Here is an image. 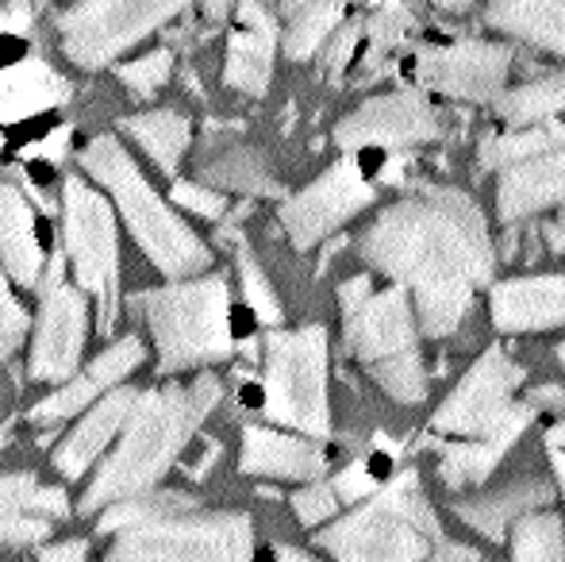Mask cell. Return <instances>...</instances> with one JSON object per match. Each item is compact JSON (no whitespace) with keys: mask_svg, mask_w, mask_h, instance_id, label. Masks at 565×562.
Listing matches in <instances>:
<instances>
[{"mask_svg":"<svg viewBox=\"0 0 565 562\" xmlns=\"http://www.w3.org/2000/svg\"><path fill=\"white\" fill-rule=\"evenodd\" d=\"M362 258L416 289L419 324L435 339L458 331L473 289L497 266L481 209L458 189H424L385 209L365 227Z\"/></svg>","mask_w":565,"mask_h":562,"instance_id":"6da1fadb","label":"cell"},{"mask_svg":"<svg viewBox=\"0 0 565 562\" xmlns=\"http://www.w3.org/2000/svg\"><path fill=\"white\" fill-rule=\"evenodd\" d=\"M220 393L224 390L212 374L193 378L189 385H162V390L139 393L124 424V439L116 443L108 463L100 466L97 478L85 489V517L105 512L116 501L150 494L173 466V458L189 447L196 427L220 405Z\"/></svg>","mask_w":565,"mask_h":562,"instance_id":"7a4b0ae2","label":"cell"},{"mask_svg":"<svg viewBox=\"0 0 565 562\" xmlns=\"http://www.w3.org/2000/svg\"><path fill=\"white\" fill-rule=\"evenodd\" d=\"M85 170L100 181V185L113 193L119 216L127 220L139 251L166 274V278H189V274H201L209 266L212 251L189 232L178 220V212L154 193L142 170L135 166V158L113 136H100L85 147L82 155Z\"/></svg>","mask_w":565,"mask_h":562,"instance_id":"3957f363","label":"cell"},{"mask_svg":"<svg viewBox=\"0 0 565 562\" xmlns=\"http://www.w3.org/2000/svg\"><path fill=\"white\" fill-rule=\"evenodd\" d=\"M131 305L147 316L158 347V374H178L189 367L220 362L231 354V297L220 274L196 282H173L162 289H142Z\"/></svg>","mask_w":565,"mask_h":562,"instance_id":"277c9868","label":"cell"},{"mask_svg":"<svg viewBox=\"0 0 565 562\" xmlns=\"http://www.w3.org/2000/svg\"><path fill=\"white\" fill-rule=\"evenodd\" d=\"M439 536V517L427 505L416 470H401L377 489L365 509L323 528L320 548L339 562H424Z\"/></svg>","mask_w":565,"mask_h":562,"instance_id":"5b68a950","label":"cell"},{"mask_svg":"<svg viewBox=\"0 0 565 562\" xmlns=\"http://www.w3.org/2000/svg\"><path fill=\"white\" fill-rule=\"evenodd\" d=\"M105 562H254V528L246 512L178 509L116 536Z\"/></svg>","mask_w":565,"mask_h":562,"instance_id":"8992f818","label":"cell"},{"mask_svg":"<svg viewBox=\"0 0 565 562\" xmlns=\"http://www.w3.org/2000/svg\"><path fill=\"white\" fill-rule=\"evenodd\" d=\"M266 416L292 432L328 435V328L274 331L266 339Z\"/></svg>","mask_w":565,"mask_h":562,"instance_id":"52a82bcc","label":"cell"},{"mask_svg":"<svg viewBox=\"0 0 565 562\" xmlns=\"http://www.w3.org/2000/svg\"><path fill=\"white\" fill-rule=\"evenodd\" d=\"M342 320H347V347L370 367V374L388 397L408 401V405L427 397V374L404 285L370 293V300Z\"/></svg>","mask_w":565,"mask_h":562,"instance_id":"ba28073f","label":"cell"},{"mask_svg":"<svg viewBox=\"0 0 565 562\" xmlns=\"http://www.w3.org/2000/svg\"><path fill=\"white\" fill-rule=\"evenodd\" d=\"M66 212V258L74 266L77 289L93 293L100 305V331L113 336L119 308V232L108 201L82 178H70L62 189Z\"/></svg>","mask_w":565,"mask_h":562,"instance_id":"9c48e42d","label":"cell"},{"mask_svg":"<svg viewBox=\"0 0 565 562\" xmlns=\"http://www.w3.org/2000/svg\"><path fill=\"white\" fill-rule=\"evenodd\" d=\"M523 382V367H515L500 347L484 351L473 362L447 405L435 413L431 427L443 435H523V427L535 421L531 401L515 405V390Z\"/></svg>","mask_w":565,"mask_h":562,"instance_id":"30bf717a","label":"cell"},{"mask_svg":"<svg viewBox=\"0 0 565 562\" xmlns=\"http://www.w3.org/2000/svg\"><path fill=\"white\" fill-rule=\"evenodd\" d=\"M185 4L189 0H82L58 20L62 51L82 70L108 66Z\"/></svg>","mask_w":565,"mask_h":562,"instance_id":"8fae6325","label":"cell"},{"mask_svg":"<svg viewBox=\"0 0 565 562\" xmlns=\"http://www.w3.org/2000/svg\"><path fill=\"white\" fill-rule=\"evenodd\" d=\"M85 331H89V308L82 289L66 282V258L54 255L46 263L43 282V308H39L35 343H31L28 374L35 382H66L77 374V362L85 351Z\"/></svg>","mask_w":565,"mask_h":562,"instance_id":"7c38bea8","label":"cell"},{"mask_svg":"<svg viewBox=\"0 0 565 562\" xmlns=\"http://www.w3.org/2000/svg\"><path fill=\"white\" fill-rule=\"evenodd\" d=\"M373 197H377V189L362 173V166L342 158L323 178H316L312 185L281 204V224L289 232L292 247L308 251L320 240H328L350 216H358L365 204H373Z\"/></svg>","mask_w":565,"mask_h":562,"instance_id":"4fadbf2b","label":"cell"},{"mask_svg":"<svg viewBox=\"0 0 565 562\" xmlns=\"http://www.w3.org/2000/svg\"><path fill=\"white\" fill-rule=\"evenodd\" d=\"M512 51L500 43H450L427 46L416 62V74L427 89L454 100H497L504 93Z\"/></svg>","mask_w":565,"mask_h":562,"instance_id":"5bb4252c","label":"cell"},{"mask_svg":"<svg viewBox=\"0 0 565 562\" xmlns=\"http://www.w3.org/2000/svg\"><path fill=\"white\" fill-rule=\"evenodd\" d=\"M439 136V116L419 93H385L365 100L362 108L347 116L335 128V142L342 150H393L416 147Z\"/></svg>","mask_w":565,"mask_h":562,"instance_id":"9a60e30c","label":"cell"},{"mask_svg":"<svg viewBox=\"0 0 565 562\" xmlns=\"http://www.w3.org/2000/svg\"><path fill=\"white\" fill-rule=\"evenodd\" d=\"M70 517L62 489L43 486L35 474H0V543H39Z\"/></svg>","mask_w":565,"mask_h":562,"instance_id":"2e32d148","label":"cell"},{"mask_svg":"<svg viewBox=\"0 0 565 562\" xmlns=\"http://www.w3.org/2000/svg\"><path fill=\"white\" fill-rule=\"evenodd\" d=\"M274 51H277V23L262 8V0H238V23L227 43V70L224 82L246 97H266L269 77H274Z\"/></svg>","mask_w":565,"mask_h":562,"instance_id":"e0dca14e","label":"cell"},{"mask_svg":"<svg viewBox=\"0 0 565 562\" xmlns=\"http://www.w3.org/2000/svg\"><path fill=\"white\" fill-rule=\"evenodd\" d=\"M139 362H142V343H139V339H135V336L119 339V343L108 347L105 354H97V359H93L89 367L74 378V382H66L58 393H51L46 401H39L28 416L35 424L66 421V416L82 413V409L93 405L97 397H105V393L113 390L116 382H124V378L131 374Z\"/></svg>","mask_w":565,"mask_h":562,"instance_id":"ac0fdd59","label":"cell"},{"mask_svg":"<svg viewBox=\"0 0 565 562\" xmlns=\"http://www.w3.org/2000/svg\"><path fill=\"white\" fill-rule=\"evenodd\" d=\"M492 324L500 331H539L565 324V274L500 282L492 289Z\"/></svg>","mask_w":565,"mask_h":562,"instance_id":"d6986e66","label":"cell"},{"mask_svg":"<svg viewBox=\"0 0 565 562\" xmlns=\"http://www.w3.org/2000/svg\"><path fill=\"white\" fill-rule=\"evenodd\" d=\"M135 401H139V390H131V385L100 397L97 405L85 413V421L62 439V447L54 450V470L66 474V478H82V474L97 463L100 450L116 439V432H124Z\"/></svg>","mask_w":565,"mask_h":562,"instance_id":"ffe728a7","label":"cell"},{"mask_svg":"<svg viewBox=\"0 0 565 562\" xmlns=\"http://www.w3.org/2000/svg\"><path fill=\"white\" fill-rule=\"evenodd\" d=\"M500 216L512 224L523 220L539 209H551V204H565V150H551V155H539L531 162H520L500 178Z\"/></svg>","mask_w":565,"mask_h":562,"instance_id":"44dd1931","label":"cell"},{"mask_svg":"<svg viewBox=\"0 0 565 562\" xmlns=\"http://www.w3.org/2000/svg\"><path fill=\"white\" fill-rule=\"evenodd\" d=\"M328 458L316 443H305L297 435L269 432V427H246L243 432V455L238 470L243 474H266V478H320Z\"/></svg>","mask_w":565,"mask_h":562,"instance_id":"7402d4cb","label":"cell"},{"mask_svg":"<svg viewBox=\"0 0 565 562\" xmlns=\"http://www.w3.org/2000/svg\"><path fill=\"white\" fill-rule=\"evenodd\" d=\"M0 263L20 285H35L46 271L35 212L28 197L8 181H0Z\"/></svg>","mask_w":565,"mask_h":562,"instance_id":"603a6c76","label":"cell"},{"mask_svg":"<svg viewBox=\"0 0 565 562\" xmlns=\"http://www.w3.org/2000/svg\"><path fill=\"white\" fill-rule=\"evenodd\" d=\"M66 77L54 74V66H46L43 59H28L0 70V128L31 120L39 113H51V108L66 105Z\"/></svg>","mask_w":565,"mask_h":562,"instance_id":"cb8c5ba5","label":"cell"},{"mask_svg":"<svg viewBox=\"0 0 565 562\" xmlns=\"http://www.w3.org/2000/svg\"><path fill=\"white\" fill-rule=\"evenodd\" d=\"M546 501H551V486L539 478H523L497 489V494L458 501V517L481 536H489V540H504L508 524H520L523 517H531V509H539Z\"/></svg>","mask_w":565,"mask_h":562,"instance_id":"d4e9b609","label":"cell"},{"mask_svg":"<svg viewBox=\"0 0 565 562\" xmlns=\"http://www.w3.org/2000/svg\"><path fill=\"white\" fill-rule=\"evenodd\" d=\"M484 20L565 59V0H489Z\"/></svg>","mask_w":565,"mask_h":562,"instance_id":"484cf974","label":"cell"},{"mask_svg":"<svg viewBox=\"0 0 565 562\" xmlns=\"http://www.w3.org/2000/svg\"><path fill=\"white\" fill-rule=\"evenodd\" d=\"M520 435H489V439H469V443H447L443 447L439 474L450 489L481 486L492 478V470L500 466V458L512 450V443Z\"/></svg>","mask_w":565,"mask_h":562,"instance_id":"4316f807","label":"cell"},{"mask_svg":"<svg viewBox=\"0 0 565 562\" xmlns=\"http://www.w3.org/2000/svg\"><path fill=\"white\" fill-rule=\"evenodd\" d=\"M127 136L139 142L150 158L158 162L162 173H178V162L189 147V120L181 113H170V108H158V113H142L124 120Z\"/></svg>","mask_w":565,"mask_h":562,"instance_id":"83f0119b","label":"cell"},{"mask_svg":"<svg viewBox=\"0 0 565 562\" xmlns=\"http://www.w3.org/2000/svg\"><path fill=\"white\" fill-rule=\"evenodd\" d=\"M562 108H565V74L520 85V89L500 93L497 97V113L504 116L512 128H527V124H539V120H554Z\"/></svg>","mask_w":565,"mask_h":562,"instance_id":"f1b7e54d","label":"cell"},{"mask_svg":"<svg viewBox=\"0 0 565 562\" xmlns=\"http://www.w3.org/2000/svg\"><path fill=\"white\" fill-rule=\"evenodd\" d=\"M201 178L212 189H238V193H262V197L281 193V185L266 170L258 150H227L212 166H204Z\"/></svg>","mask_w":565,"mask_h":562,"instance_id":"f546056e","label":"cell"},{"mask_svg":"<svg viewBox=\"0 0 565 562\" xmlns=\"http://www.w3.org/2000/svg\"><path fill=\"white\" fill-rule=\"evenodd\" d=\"M342 12H347L342 0H305V4L292 12L289 31H285V54L297 62L312 59L323 46V39L339 28Z\"/></svg>","mask_w":565,"mask_h":562,"instance_id":"4dcf8cb0","label":"cell"},{"mask_svg":"<svg viewBox=\"0 0 565 562\" xmlns=\"http://www.w3.org/2000/svg\"><path fill=\"white\" fill-rule=\"evenodd\" d=\"M565 142V128L554 120H546L543 128H523L508 131V136H492L481 142V162L484 166H520L531 162L539 155H551Z\"/></svg>","mask_w":565,"mask_h":562,"instance_id":"1f68e13d","label":"cell"},{"mask_svg":"<svg viewBox=\"0 0 565 562\" xmlns=\"http://www.w3.org/2000/svg\"><path fill=\"white\" fill-rule=\"evenodd\" d=\"M512 562H565V536L562 520L543 512V517H523L515 524Z\"/></svg>","mask_w":565,"mask_h":562,"instance_id":"d6a6232c","label":"cell"},{"mask_svg":"<svg viewBox=\"0 0 565 562\" xmlns=\"http://www.w3.org/2000/svg\"><path fill=\"white\" fill-rule=\"evenodd\" d=\"M193 497L185 494H142V497H131V501H116L100 512V532H124L131 524H147L154 517H166V512H178V509H193Z\"/></svg>","mask_w":565,"mask_h":562,"instance_id":"836d02e7","label":"cell"},{"mask_svg":"<svg viewBox=\"0 0 565 562\" xmlns=\"http://www.w3.org/2000/svg\"><path fill=\"white\" fill-rule=\"evenodd\" d=\"M238 282H243L246 305H250V312L258 316L262 324H277V320H281V300H277V293L269 289L266 274L258 271V263L246 255V247H238Z\"/></svg>","mask_w":565,"mask_h":562,"instance_id":"e575fe53","label":"cell"},{"mask_svg":"<svg viewBox=\"0 0 565 562\" xmlns=\"http://www.w3.org/2000/svg\"><path fill=\"white\" fill-rule=\"evenodd\" d=\"M170 70H173V54L170 51H154V54H147V59H135V62H124V66H116V77L131 93H139V97H150V93L162 89V85L170 82Z\"/></svg>","mask_w":565,"mask_h":562,"instance_id":"d590c367","label":"cell"},{"mask_svg":"<svg viewBox=\"0 0 565 562\" xmlns=\"http://www.w3.org/2000/svg\"><path fill=\"white\" fill-rule=\"evenodd\" d=\"M412 31V12L408 4H401V0H388L385 8H381L377 15L370 20V39H373V51H370V66L377 59H385L388 51H393L396 43H401L404 35Z\"/></svg>","mask_w":565,"mask_h":562,"instance_id":"8d00e7d4","label":"cell"},{"mask_svg":"<svg viewBox=\"0 0 565 562\" xmlns=\"http://www.w3.org/2000/svg\"><path fill=\"white\" fill-rule=\"evenodd\" d=\"M28 312L12 300V289H8V274L0 266V362L12 359L20 351L23 336H28Z\"/></svg>","mask_w":565,"mask_h":562,"instance_id":"74e56055","label":"cell"},{"mask_svg":"<svg viewBox=\"0 0 565 562\" xmlns=\"http://www.w3.org/2000/svg\"><path fill=\"white\" fill-rule=\"evenodd\" d=\"M377 463H385V458H358L354 466H347V470L335 478V494L339 501H362V497H373L385 481H381V474L373 470Z\"/></svg>","mask_w":565,"mask_h":562,"instance_id":"f35d334b","label":"cell"},{"mask_svg":"<svg viewBox=\"0 0 565 562\" xmlns=\"http://www.w3.org/2000/svg\"><path fill=\"white\" fill-rule=\"evenodd\" d=\"M339 509V494L335 486H323V481H316V486L300 489V494H292V512L300 517V524L316 528L323 524V520H331Z\"/></svg>","mask_w":565,"mask_h":562,"instance_id":"ab89813d","label":"cell"},{"mask_svg":"<svg viewBox=\"0 0 565 562\" xmlns=\"http://www.w3.org/2000/svg\"><path fill=\"white\" fill-rule=\"evenodd\" d=\"M173 201H178L181 209L204 216V220H216V216H224V212H227L224 193H220V189H212V185H196V181H173Z\"/></svg>","mask_w":565,"mask_h":562,"instance_id":"60d3db41","label":"cell"},{"mask_svg":"<svg viewBox=\"0 0 565 562\" xmlns=\"http://www.w3.org/2000/svg\"><path fill=\"white\" fill-rule=\"evenodd\" d=\"M358 35H362V23H358V20L347 23V28L339 31L335 46H331V54H328V74H331V82H339V77H342V70H347L350 54H354Z\"/></svg>","mask_w":565,"mask_h":562,"instance_id":"b9f144b4","label":"cell"},{"mask_svg":"<svg viewBox=\"0 0 565 562\" xmlns=\"http://www.w3.org/2000/svg\"><path fill=\"white\" fill-rule=\"evenodd\" d=\"M370 293H373V285L370 278H350V282H342V289H339V305H342V316H350L358 305H365L370 300Z\"/></svg>","mask_w":565,"mask_h":562,"instance_id":"7bdbcfd3","label":"cell"},{"mask_svg":"<svg viewBox=\"0 0 565 562\" xmlns=\"http://www.w3.org/2000/svg\"><path fill=\"white\" fill-rule=\"evenodd\" d=\"M85 555H89V543H85V540H66V543H54V548H46L35 562H85Z\"/></svg>","mask_w":565,"mask_h":562,"instance_id":"ee69618b","label":"cell"},{"mask_svg":"<svg viewBox=\"0 0 565 562\" xmlns=\"http://www.w3.org/2000/svg\"><path fill=\"white\" fill-rule=\"evenodd\" d=\"M546 450H551V463H554V470H558L562 489H565V421L546 432Z\"/></svg>","mask_w":565,"mask_h":562,"instance_id":"f6af8a7d","label":"cell"},{"mask_svg":"<svg viewBox=\"0 0 565 562\" xmlns=\"http://www.w3.org/2000/svg\"><path fill=\"white\" fill-rule=\"evenodd\" d=\"M531 409H535V413H539V409H558V413H562V409H565V390H562V385H539V390H531Z\"/></svg>","mask_w":565,"mask_h":562,"instance_id":"bcb514c9","label":"cell"},{"mask_svg":"<svg viewBox=\"0 0 565 562\" xmlns=\"http://www.w3.org/2000/svg\"><path fill=\"white\" fill-rule=\"evenodd\" d=\"M431 562H481V555L473 548H466V543H439Z\"/></svg>","mask_w":565,"mask_h":562,"instance_id":"7dc6e473","label":"cell"},{"mask_svg":"<svg viewBox=\"0 0 565 562\" xmlns=\"http://www.w3.org/2000/svg\"><path fill=\"white\" fill-rule=\"evenodd\" d=\"M546 243H551V251H565V220H554V224H546Z\"/></svg>","mask_w":565,"mask_h":562,"instance_id":"c3c4849f","label":"cell"},{"mask_svg":"<svg viewBox=\"0 0 565 562\" xmlns=\"http://www.w3.org/2000/svg\"><path fill=\"white\" fill-rule=\"evenodd\" d=\"M274 562H320V559H312L308 551H297V548H277Z\"/></svg>","mask_w":565,"mask_h":562,"instance_id":"681fc988","label":"cell"},{"mask_svg":"<svg viewBox=\"0 0 565 562\" xmlns=\"http://www.w3.org/2000/svg\"><path fill=\"white\" fill-rule=\"evenodd\" d=\"M204 15H209V20H224L227 0H204Z\"/></svg>","mask_w":565,"mask_h":562,"instance_id":"f907efd6","label":"cell"},{"mask_svg":"<svg viewBox=\"0 0 565 562\" xmlns=\"http://www.w3.org/2000/svg\"><path fill=\"white\" fill-rule=\"evenodd\" d=\"M435 4H443V8H469L473 0H435Z\"/></svg>","mask_w":565,"mask_h":562,"instance_id":"816d5d0a","label":"cell"},{"mask_svg":"<svg viewBox=\"0 0 565 562\" xmlns=\"http://www.w3.org/2000/svg\"><path fill=\"white\" fill-rule=\"evenodd\" d=\"M15 8H28V4H43V0H12Z\"/></svg>","mask_w":565,"mask_h":562,"instance_id":"f5cc1de1","label":"cell"},{"mask_svg":"<svg viewBox=\"0 0 565 562\" xmlns=\"http://www.w3.org/2000/svg\"><path fill=\"white\" fill-rule=\"evenodd\" d=\"M558 359H562V367H565V343L558 347Z\"/></svg>","mask_w":565,"mask_h":562,"instance_id":"db71d44e","label":"cell"}]
</instances>
